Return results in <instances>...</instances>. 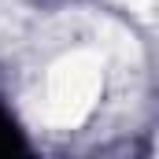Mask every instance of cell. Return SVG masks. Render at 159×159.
Segmentation results:
<instances>
[{"mask_svg":"<svg viewBox=\"0 0 159 159\" xmlns=\"http://www.w3.org/2000/svg\"><path fill=\"white\" fill-rule=\"evenodd\" d=\"M0 159H30V144H26L22 129L4 107H0Z\"/></svg>","mask_w":159,"mask_h":159,"instance_id":"6da1fadb","label":"cell"}]
</instances>
